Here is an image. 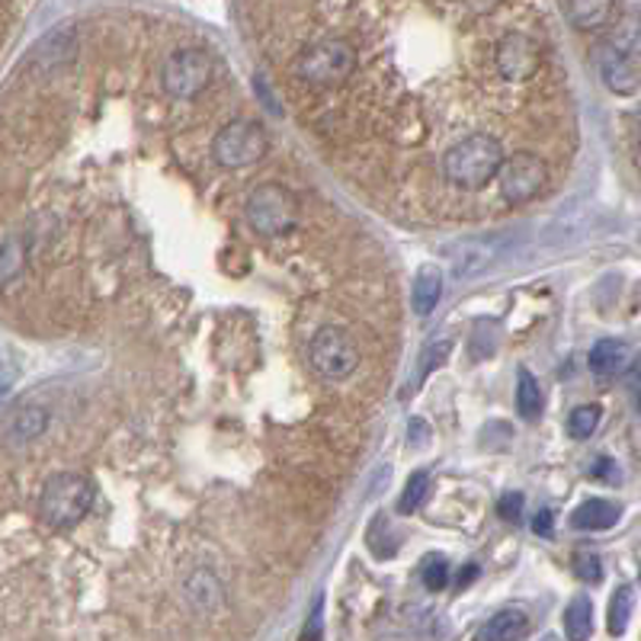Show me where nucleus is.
<instances>
[{"label": "nucleus", "mask_w": 641, "mask_h": 641, "mask_svg": "<svg viewBox=\"0 0 641 641\" xmlns=\"http://www.w3.org/2000/svg\"><path fill=\"white\" fill-rule=\"evenodd\" d=\"M20 270H23V267H20V244L10 237V241L3 244V257H0V280H3V286H10V283L16 280Z\"/></svg>", "instance_id": "b1692460"}, {"label": "nucleus", "mask_w": 641, "mask_h": 641, "mask_svg": "<svg viewBox=\"0 0 641 641\" xmlns=\"http://www.w3.org/2000/svg\"><path fill=\"white\" fill-rule=\"evenodd\" d=\"M606 42L629 61L641 59V10H626L616 20V26H613Z\"/></svg>", "instance_id": "2eb2a0df"}, {"label": "nucleus", "mask_w": 641, "mask_h": 641, "mask_svg": "<svg viewBox=\"0 0 641 641\" xmlns=\"http://www.w3.org/2000/svg\"><path fill=\"white\" fill-rule=\"evenodd\" d=\"M545 408V398H542V385L532 372L520 369V379H517V410L523 420H539V414Z\"/></svg>", "instance_id": "6ab92c4d"}, {"label": "nucleus", "mask_w": 641, "mask_h": 641, "mask_svg": "<svg viewBox=\"0 0 641 641\" xmlns=\"http://www.w3.org/2000/svg\"><path fill=\"white\" fill-rule=\"evenodd\" d=\"M565 636H568V641H587L593 636V603H590V596H575L565 606Z\"/></svg>", "instance_id": "a211bd4d"}, {"label": "nucleus", "mask_w": 641, "mask_h": 641, "mask_svg": "<svg viewBox=\"0 0 641 641\" xmlns=\"http://www.w3.org/2000/svg\"><path fill=\"white\" fill-rule=\"evenodd\" d=\"M308 366L315 375H321L324 382H344L350 379L359 366V350L356 341L344 328H321L311 344H308Z\"/></svg>", "instance_id": "39448f33"}, {"label": "nucleus", "mask_w": 641, "mask_h": 641, "mask_svg": "<svg viewBox=\"0 0 641 641\" xmlns=\"http://www.w3.org/2000/svg\"><path fill=\"white\" fill-rule=\"evenodd\" d=\"M532 532H535V535H552V510H539V514H535Z\"/></svg>", "instance_id": "c756f323"}, {"label": "nucleus", "mask_w": 641, "mask_h": 641, "mask_svg": "<svg viewBox=\"0 0 641 641\" xmlns=\"http://www.w3.org/2000/svg\"><path fill=\"white\" fill-rule=\"evenodd\" d=\"M420 578H423V587L427 590H443L446 583H449V565H446V558H440V555H430L423 565H420Z\"/></svg>", "instance_id": "5701e85b"}, {"label": "nucleus", "mask_w": 641, "mask_h": 641, "mask_svg": "<svg viewBox=\"0 0 641 641\" xmlns=\"http://www.w3.org/2000/svg\"><path fill=\"white\" fill-rule=\"evenodd\" d=\"M568 16L578 29H600L613 16V0H568Z\"/></svg>", "instance_id": "f3484780"}, {"label": "nucleus", "mask_w": 641, "mask_h": 641, "mask_svg": "<svg viewBox=\"0 0 641 641\" xmlns=\"http://www.w3.org/2000/svg\"><path fill=\"white\" fill-rule=\"evenodd\" d=\"M548 186V168L542 158L535 155H514L504 171H501V196L510 202V206H523V202H532L542 189Z\"/></svg>", "instance_id": "6e6552de"}, {"label": "nucleus", "mask_w": 641, "mask_h": 641, "mask_svg": "<svg viewBox=\"0 0 641 641\" xmlns=\"http://www.w3.org/2000/svg\"><path fill=\"white\" fill-rule=\"evenodd\" d=\"M427 494H430V474L427 471H417V474H410L408 484H405V494H402V501H398V514H414V510H420V504L427 501Z\"/></svg>", "instance_id": "4be33fe9"}, {"label": "nucleus", "mask_w": 641, "mask_h": 641, "mask_svg": "<svg viewBox=\"0 0 641 641\" xmlns=\"http://www.w3.org/2000/svg\"><path fill=\"white\" fill-rule=\"evenodd\" d=\"M632 606H636V590L632 587H619L609 600V636H626L629 619H632Z\"/></svg>", "instance_id": "aec40b11"}, {"label": "nucleus", "mask_w": 641, "mask_h": 641, "mask_svg": "<svg viewBox=\"0 0 641 641\" xmlns=\"http://www.w3.org/2000/svg\"><path fill=\"white\" fill-rule=\"evenodd\" d=\"M596 67H600V74H603V81H606V87L613 94H636L639 90V71H636V64L626 59V56H619L609 42H603L596 49Z\"/></svg>", "instance_id": "9d476101"}, {"label": "nucleus", "mask_w": 641, "mask_h": 641, "mask_svg": "<svg viewBox=\"0 0 641 641\" xmlns=\"http://www.w3.org/2000/svg\"><path fill=\"white\" fill-rule=\"evenodd\" d=\"M244 215H247V225L260 237H283L298 222V202L286 186L263 183L247 196Z\"/></svg>", "instance_id": "20e7f679"}, {"label": "nucleus", "mask_w": 641, "mask_h": 641, "mask_svg": "<svg viewBox=\"0 0 641 641\" xmlns=\"http://www.w3.org/2000/svg\"><path fill=\"white\" fill-rule=\"evenodd\" d=\"M629 366V347L622 341H596L593 350H590V372L596 375H616Z\"/></svg>", "instance_id": "dca6fc26"}, {"label": "nucleus", "mask_w": 641, "mask_h": 641, "mask_svg": "<svg viewBox=\"0 0 641 641\" xmlns=\"http://www.w3.org/2000/svg\"><path fill=\"white\" fill-rule=\"evenodd\" d=\"M440 295H443V273L436 263H423L414 276V289H410V301H414V311L420 318H427L436 305H440Z\"/></svg>", "instance_id": "ddd939ff"}, {"label": "nucleus", "mask_w": 641, "mask_h": 641, "mask_svg": "<svg viewBox=\"0 0 641 641\" xmlns=\"http://www.w3.org/2000/svg\"><path fill=\"white\" fill-rule=\"evenodd\" d=\"M526 632H529V616L517 606H507L478 629L474 641H520Z\"/></svg>", "instance_id": "f8f14e48"}, {"label": "nucleus", "mask_w": 641, "mask_h": 641, "mask_svg": "<svg viewBox=\"0 0 641 641\" xmlns=\"http://www.w3.org/2000/svg\"><path fill=\"white\" fill-rule=\"evenodd\" d=\"M212 155L222 168L229 171H241V168H250L257 164L263 155H267V132L257 125V122H247V119H237V122H229L215 141H212Z\"/></svg>", "instance_id": "423d86ee"}, {"label": "nucleus", "mask_w": 641, "mask_h": 641, "mask_svg": "<svg viewBox=\"0 0 641 641\" xmlns=\"http://www.w3.org/2000/svg\"><path fill=\"white\" fill-rule=\"evenodd\" d=\"M613 468H616L613 459H596L590 474H593V478H603V481H616V478H619V471H613Z\"/></svg>", "instance_id": "c85d7f7f"}, {"label": "nucleus", "mask_w": 641, "mask_h": 641, "mask_svg": "<svg viewBox=\"0 0 641 641\" xmlns=\"http://www.w3.org/2000/svg\"><path fill=\"white\" fill-rule=\"evenodd\" d=\"M619 504L613 501H603V497H593V501H583L581 507L571 514V526L575 529H590V532H600V529H613L619 523Z\"/></svg>", "instance_id": "4468645a"}, {"label": "nucleus", "mask_w": 641, "mask_h": 641, "mask_svg": "<svg viewBox=\"0 0 641 641\" xmlns=\"http://www.w3.org/2000/svg\"><path fill=\"white\" fill-rule=\"evenodd\" d=\"M427 433H430V430H427V423H420V420H414V423H410V443L423 446V443H427Z\"/></svg>", "instance_id": "2f4dec72"}, {"label": "nucleus", "mask_w": 641, "mask_h": 641, "mask_svg": "<svg viewBox=\"0 0 641 641\" xmlns=\"http://www.w3.org/2000/svg\"><path fill=\"white\" fill-rule=\"evenodd\" d=\"M600 417H603L600 405H581V408H575L571 417H568V433L575 440H590L596 433V427H600Z\"/></svg>", "instance_id": "412c9836"}, {"label": "nucleus", "mask_w": 641, "mask_h": 641, "mask_svg": "<svg viewBox=\"0 0 641 641\" xmlns=\"http://www.w3.org/2000/svg\"><path fill=\"white\" fill-rule=\"evenodd\" d=\"M494 64L501 71L504 81H529L539 67V49L535 42L526 36V33H507L501 42H497V52H494Z\"/></svg>", "instance_id": "1a4fd4ad"}, {"label": "nucleus", "mask_w": 641, "mask_h": 641, "mask_svg": "<svg viewBox=\"0 0 641 641\" xmlns=\"http://www.w3.org/2000/svg\"><path fill=\"white\" fill-rule=\"evenodd\" d=\"M49 427V410L36 408V405H23V408L10 410L7 423H3V436L10 446H23V443H33L46 433Z\"/></svg>", "instance_id": "9b49d317"}, {"label": "nucleus", "mask_w": 641, "mask_h": 641, "mask_svg": "<svg viewBox=\"0 0 641 641\" xmlns=\"http://www.w3.org/2000/svg\"><path fill=\"white\" fill-rule=\"evenodd\" d=\"M356 49L344 39H321L315 46H308L305 52H298V59L292 64L295 77L315 87H337L356 71Z\"/></svg>", "instance_id": "7ed1b4c3"}, {"label": "nucleus", "mask_w": 641, "mask_h": 641, "mask_svg": "<svg viewBox=\"0 0 641 641\" xmlns=\"http://www.w3.org/2000/svg\"><path fill=\"white\" fill-rule=\"evenodd\" d=\"M523 507L526 497L520 491H510V494H504V497L497 501V514H501V520H507V523H520V520H523Z\"/></svg>", "instance_id": "393cba45"}, {"label": "nucleus", "mask_w": 641, "mask_h": 641, "mask_svg": "<svg viewBox=\"0 0 641 641\" xmlns=\"http://www.w3.org/2000/svg\"><path fill=\"white\" fill-rule=\"evenodd\" d=\"M504 164H507V158H504V148L494 135H468L446 151L443 174L453 186L481 189L504 171Z\"/></svg>", "instance_id": "f257e3e1"}, {"label": "nucleus", "mask_w": 641, "mask_h": 641, "mask_svg": "<svg viewBox=\"0 0 641 641\" xmlns=\"http://www.w3.org/2000/svg\"><path fill=\"white\" fill-rule=\"evenodd\" d=\"M639 375H641V359H639Z\"/></svg>", "instance_id": "473e14b6"}, {"label": "nucleus", "mask_w": 641, "mask_h": 641, "mask_svg": "<svg viewBox=\"0 0 641 641\" xmlns=\"http://www.w3.org/2000/svg\"><path fill=\"white\" fill-rule=\"evenodd\" d=\"M97 488L87 474L77 471H59L42 484L39 494V520L52 529H71L81 523L94 507Z\"/></svg>", "instance_id": "f03ea898"}, {"label": "nucleus", "mask_w": 641, "mask_h": 641, "mask_svg": "<svg viewBox=\"0 0 641 641\" xmlns=\"http://www.w3.org/2000/svg\"><path fill=\"white\" fill-rule=\"evenodd\" d=\"M629 132H632V155H636V164L641 168V107L629 116Z\"/></svg>", "instance_id": "cd10ccee"}, {"label": "nucleus", "mask_w": 641, "mask_h": 641, "mask_svg": "<svg viewBox=\"0 0 641 641\" xmlns=\"http://www.w3.org/2000/svg\"><path fill=\"white\" fill-rule=\"evenodd\" d=\"M575 575H578L581 581L600 583L603 581V565H600V558H596V555L581 552V555H575Z\"/></svg>", "instance_id": "a878e982"}, {"label": "nucleus", "mask_w": 641, "mask_h": 641, "mask_svg": "<svg viewBox=\"0 0 641 641\" xmlns=\"http://www.w3.org/2000/svg\"><path fill=\"white\" fill-rule=\"evenodd\" d=\"M305 641H321V606H315V613H311V622L305 629Z\"/></svg>", "instance_id": "7c9ffc66"}, {"label": "nucleus", "mask_w": 641, "mask_h": 641, "mask_svg": "<svg viewBox=\"0 0 641 641\" xmlns=\"http://www.w3.org/2000/svg\"><path fill=\"white\" fill-rule=\"evenodd\" d=\"M446 353H449V341H443V344H440V350H436V347H430V350L423 353V359H420V382L427 379V372H430L433 366H440V362L446 359Z\"/></svg>", "instance_id": "bb28decb"}, {"label": "nucleus", "mask_w": 641, "mask_h": 641, "mask_svg": "<svg viewBox=\"0 0 641 641\" xmlns=\"http://www.w3.org/2000/svg\"><path fill=\"white\" fill-rule=\"evenodd\" d=\"M212 81V59L202 49H176L161 67V87L174 100L199 97Z\"/></svg>", "instance_id": "0eeeda50"}]
</instances>
